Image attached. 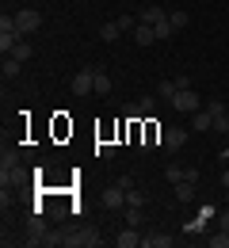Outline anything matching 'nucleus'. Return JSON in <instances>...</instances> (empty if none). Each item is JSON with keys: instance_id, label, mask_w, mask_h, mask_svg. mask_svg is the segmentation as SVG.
Here are the masks:
<instances>
[{"instance_id": "nucleus-1", "label": "nucleus", "mask_w": 229, "mask_h": 248, "mask_svg": "<svg viewBox=\"0 0 229 248\" xmlns=\"http://www.w3.org/2000/svg\"><path fill=\"white\" fill-rule=\"evenodd\" d=\"M65 229H69V237H65L69 248H96L99 245V229L96 225H65Z\"/></svg>"}, {"instance_id": "nucleus-2", "label": "nucleus", "mask_w": 229, "mask_h": 248, "mask_svg": "<svg viewBox=\"0 0 229 248\" xmlns=\"http://www.w3.org/2000/svg\"><path fill=\"white\" fill-rule=\"evenodd\" d=\"M69 92H73V95H92V92H96V69H80V73L73 77Z\"/></svg>"}, {"instance_id": "nucleus-3", "label": "nucleus", "mask_w": 229, "mask_h": 248, "mask_svg": "<svg viewBox=\"0 0 229 248\" xmlns=\"http://www.w3.org/2000/svg\"><path fill=\"white\" fill-rule=\"evenodd\" d=\"M99 202H103L107 210H122V206H126V187H122V184H111L103 195H99Z\"/></svg>"}, {"instance_id": "nucleus-4", "label": "nucleus", "mask_w": 229, "mask_h": 248, "mask_svg": "<svg viewBox=\"0 0 229 248\" xmlns=\"http://www.w3.org/2000/svg\"><path fill=\"white\" fill-rule=\"evenodd\" d=\"M15 27H19V34H31L42 27V16L34 8H23V12H15Z\"/></svg>"}, {"instance_id": "nucleus-5", "label": "nucleus", "mask_w": 229, "mask_h": 248, "mask_svg": "<svg viewBox=\"0 0 229 248\" xmlns=\"http://www.w3.org/2000/svg\"><path fill=\"white\" fill-rule=\"evenodd\" d=\"M206 111H210V119H214V130H218V134H229V111H226V103H222V99H210Z\"/></svg>"}, {"instance_id": "nucleus-6", "label": "nucleus", "mask_w": 229, "mask_h": 248, "mask_svg": "<svg viewBox=\"0 0 229 248\" xmlns=\"http://www.w3.org/2000/svg\"><path fill=\"white\" fill-rule=\"evenodd\" d=\"M172 107L183 111V115H195V111H198V92H191V88L176 92V95H172Z\"/></svg>"}, {"instance_id": "nucleus-7", "label": "nucleus", "mask_w": 229, "mask_h": 248, "mask_svg": "<svg viewBox=\"0 0 229 248\" xmlns=\"http://www.w3.org/2000/svg\"><path fill=\"white\" fill-rule=\"evenodd\" d=\"M46 233H50V229H46V217H42V210L27 217V245H42V237H46Z\"/></svg>"}, {"instance_id": "nucleus-8", "label": "nucleus", "mask_w": 229, "mask_h": 248, "mask_svg": "<svg viewBox=\"0 0 229 248\" xmlns=\"http://www.w3.org/2000/svg\"><path fill=\"white\" fill-rule=\"evenodd\" d=\"M161 141H164V149H168V153H176V149H180V145L187 141V134H183L180 126H168V130L161 134Z\"/></svg>"}, {"instance_id": "nucleus-9", "label": "nucleus", "mask_w": 229, "mask_h": 248, "mask_svg": "<svg viewBox=\"0 0 229 248\" xmlns=\"http://www.w3.org/2000/svg\"><path fill=\"white\" fill-rule=\"evenodd\" d=\"M115 245H119V248H141V233H137L134 225H126V229L115 237Z\"/></svg>"}, {"instance_id": "nucleus-10", "label": "nucleus", "mask_w": 229, "mask_h": 248, "mask_svg": "<svg viewBox=\"0 0 229 248\" xmlns=\"http://www.w3.org/2000/svg\"><path fill=\"white\" fill-rule=\"evenodd\" d=\"M176 241L168 233H141V248H172Z\"/></svg>"}, {"instance_id": "nucleus-11", "label": "nucleus", "mask_w": 229, "mask_h": 248, "mask_svg": "<svg viewBox=\"0 0 229 248\" xmlns=\"http://www.w3.org/2000/svg\"><path fill=\"white\" fill-rule=\"evenodd\" d=\"M191 130H198V134L214 130V119H210V111H206V107H198L195 115H191Z\"/></svg>"}, {"instance_id": "nucleus-12", "label": "nucleus", "mask_w": 229, "mask_h": 248, "mask_svg": "<svg viewBox=\"0 0 229 248\" xmlns=\"http://www.w3.org/2000/svg\"><path fill=\"white\" fill-rule=\"evenodd\" d=\"M12 168H19V149H15V145H4V153H0V172H12Z\"/></svg>"}, {"instance_id": "nucleus-13", "label": "nucleus", "mask_w": 229, "mask_h": 248, "mask_svg": "<svg viewBox=\"0 0 229 248\" xmlns=\"http://www.w3.org/2000/svg\"><path fill=\"white\" fill-rule=\"evenodd\" d=\"M137 19H141V23H149V27H157V23L164 19V8H161V4H149V8H141V16H137Z\"/></svg>"}, {"instance_id": "nucleus-14", "label": "nucleus", "mask_w": 229, "mask_h": 248, "mask_svg": "<svg viewBox=\"0 0 229 248\" xmlns=\"http://www.w3.org/2000/svg\"><path fill=\"white\" fill-rule=\"evenodd\" d=\"M134 42H137V46H149V42H157V31H153L149 23H137V27H134Z\"/></svg>"}, {"instance_id": "nucleus-15", "label": "nucleus", "mask_w": 229, "mask_h": 248, "mask_svg": "<svg viewBox=\"0 0 229 248\" xmlns=\"http://www.w3.org/2000/svg\"><path fill=\"white\" fill-rule=\"evenodd\" d=\"M65 237H69V229H50V233L42 237V248H58V245H65Z\"/></svg>"}, {"instance_id": "nucleus-16", "label": "nucleus", "mask_w": 229, "mask_h": 248, "mask_svg": "<svg viewBox=\"0 0 229 248\" xmlns=\"http://www.w3.org/2000/svg\"><path fill=\"white\" fill-rule=\"evenodd\" d=\"M176 199H180V202H191V199H195V184H191V180H180V184H176Z\"/></svg>"}, {"instance_id": "nucleus-17", "label": "nucleus", "mask_w": 229, "mask_h": 248, "mask_svg": "<svg viewBox=\"0 0 229 248\" xmlns=\"http://www.w3.org/2000/svg\"><path fill=\"white\" fill-rule=\"evenodd\" d=\"M119 34H122V27H119V23H115V19H111V23H103V27H99V38H103V42H115V38H119Z\"/></svg>"}, {"instance_id": "nucleus-18", "label": "nucleus", "mask_w": 229, "mask_h": 248, "mask_svg": "<svg viewBox=\"0 0 229 248\" xmlns=\"http://www.w3.org/2000/svg\"><path fill=\"white\" fill-rule=\"evenodd\" d=\"M19 65H23V62H15L12 54H4V80H12V77H19Z\"/></svg>"}, {"instance_id": "nucleus-19", "label": "nucleus", "mask_w": 229, "mask_h": 248, "mask_svg": "<svg viewBox=\"0 0 229 248\" xmlns=\"http://www.w3.org/2000/svg\"><path fill=\"white\" fill-rule=\"evenodd\" d=\"M12 58H15V62H27V58H31V42H27V38H19V42H15V50H12Z\"/></svg>"}, {"instance_id": "nucleus-20", "label": "nucleus", "mask_w": 229, "mask_h": 248, "mask_svg": "<svg viewBox=\"0 0 229 248\" xmlns=\"http://www.w3.org/2000/svg\"><path fill=\"white\" fill-rule=\"evenodd\" d=\"M145 202V191L141 187H126V206H141Z\"/></svg>"}, {"instance_id": "nucleus-21", "label": "nucleus", "mask_w": 229, "mask_h": 248, "mask_svg": "<svg viewBox=\"0 0 229 248\" xmlns=\"http://www.w3.org/2000/svg\"><path fill=\"white\" fill-rule=\"evenodd\" d=\"M206 245H210V248H229V233H226V229H218L214 237H206Z\"/></svg>"}, {"instance_id": "nucleus-22", "label": "nucleus", "mask_w": 229, "mask_h": 248, "mask_svg": "<svg viewBox=\"0 0 229 248\" xmlns=\"http://www.w3.org/2000/svg\"><path fill=\"white\" fill-rule=\"evenodd\" d=\"M153 31H157V38H172V34H176V27H172V19L164 16V19L157 23V27H153Z\"/></svg>"}, {"instance_id": "nucleus-23", "label": "nucleus", "mask_w": 229, "mask_h": 248, "mask_svg": "<svg viewBox=\"0 0 229 248\" xmlns=\"http://www.w3.org/2000/svg\"><path fill=\"white\" fill-rule=\"evenodd\" d=\"M115 23H119V27H122V31H130V34H134V27H137V23H141V19H137V16H130V12H126V16H119V19H115Z\"/></svg>"}, {"instance_id": "nucleus-24", "label": "nucleus", "mask_w": 229, "mask_h": 248, "mask_svg": "<svg viewBox=\"0 0 229 248\" xmlns=\"http://www.w3.org/2000/svg\"><path fill=\"white\" fill-rule=\"evenodd\" d=\"M96 92L103 95V92H111V77L103 73V69H96Z\"/></svg>"}, {"instance_id": "nucleus-25", "label": "nucleus", "mask_w": 229, "mask_h": 248, "mask_svg": "<svg viewBox=\"0 0 229 248\" xmlns=\"http://www.w3.org/2000/svg\"><path fill=\"white\" fill-rule=\"evenodd\" d=\"M164 180H168V184H180V180H183V168H180V164H168V168H164Z\"/></svg>"}, {"instance_id": "nucleus-26", "label": "nucleus", "mask_w": 229, "mask_h": 248, "mask_svg": "<svg viewBox=\"0 0 229 248\" xmlns=\"http://www.w3.org/2000/svg\"><path fill=\"white\" fill-rule=\"evenodd\" d=\"M157 92H161V99H168V103H172V95L180 92V88H176V80H161V88H157Z\"/></svg>"}, {"instance_id": "nucleus-27", "label": "nucleus", "mask_w": 229, "mask_h": 248, "mask_svg": "<svg viewBox=\"0 0 229 248\" xmlns=\"http://www.w3.org/2000/svg\"><path fill=\"white\" fill-rule=\"evenodd\" d=\"M168 19H172V27H176V31H183V27H187V12H168Z\"/></svg>"}, {"instance_id": "nucleus-28", "label": "nucleus", "mask_w": 229, "mask_h": 248, "mask_svg": "<svg viewBox=\"0 0 229 248\" xmlns=\"http://www.w3.org/2000/svg\"><path fill=\"white\" fill-rule=\"evenodd\" d=\"M126 225H134V229L141 225V214H137V206H126Z\"/></svg>"}, {"instance_id": "nucleus-29", "label": "nucleus", "mask_w": 229, "mask_h": 248, "mask_svg": "<svg viewBox=\"0 0 229 248\" xmlns=\"http://www.w3.org/2000/svg\"><path fill=\"white\" fill-rule=\"evenodd\" d=\"M218 225H222V229L229 233V210H226V214H218Z\"/></svg>"}, {"instance_id": "nucleus-30", "label": "nucleus", "mask_w": 229, "mask_h": 248, "mask_svg": "<svg viewBox=\"0 0 229 248\" xmlns=\"http://www.w3.org/2000/svg\"><path fill=\"white\" fill-rule=\"evenodd\" d=\"M222 187H226V191H229V168H226V172H222Z\"/></svg>"}]
</instances>
